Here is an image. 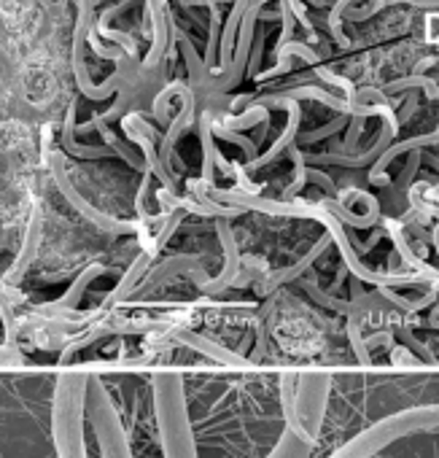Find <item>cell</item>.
<instances>
[{
    "label": "cell",
    "instance_id": "1",
    "mask_svg": "<svg viewBox=\"0 0 439 458\" xmlns=\"http://www.w3.org/2000/svg\"><path fill=\"white\" fill-rule=\"evenodd\" d=\"M428 428H439V407L436 404L388 415V418L377 420L375 426L364 428L359 437H353L348 445H342L329 458H372L377 450H383L393 439H401V437H409L418 431H428Z\"/></svg>",
    "mask_w": 439,
    "mask_h": 458
},
{
    "label": "cell",
    "instance_id": "2",
    "mask_svg": "<svg viewBox=\"0 0 439 458\" xmlns=\"http://www.w3.org/2000/svg\"><path fill=\"white\" fill-rule=\"evenodd\" d=\"M156 394H159L156 418H159L165 458H197V445L191 439V426L181 399V383L175 377H162L156 383Z\"/></svg>",
    "mask_w": 439,
    "mask_h": 458
},
{
    "label": "cell",
    "instance_id": "3",
    "mask_svg": "<svg viewBox=\"0 0 439 458\" xmlns=\"http://www.w3.org/2000/svg\"><path fill=\"white\" fill-rule=\"evenodd\" d=\"M308 453H310V439L302 431H297L294 426H289L281 434L270 458H308Z\"/></svg>",
    "mask_w": 439,
    "mask_h": 458
}]
</instances>
